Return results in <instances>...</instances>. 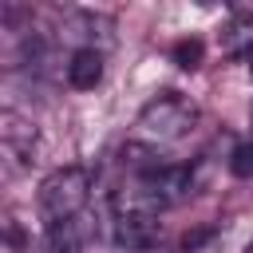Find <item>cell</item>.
Segmentation results:
<instances>
[{"label": "cell", "mask_w": 253, "mask_h": 253, "mask_svg": "<svg viewBox=\"0 0 253 253\" xmlns=\"http://www.w3.org/2000/svg\"><path fill=\"white\" fill-rule=\"evenodd\" d=\"M87 194H91V174L83 166H59V170H51L40 182V198H36L43 225L51 229V225H63V221L83 217Z\"/></svg>", "instance_id": "1"}, {"label": "cell", "mask_w": 253, "mask_h": 253, "mask_svg": "<svg viewBox=\"0 0 253 253\" xmlns=\"http://www.w3.org/2000/svg\"><path fill=\"white\" fill-rule=\"evenodd\" d=\"M194 123H198V107L178 91H166V95L150 99L138 115V126L154 138H182Z\"/></svg>", "instance_id": "2"}, {"label": "cell", "mask_w": 253, "mask_h": 253, "mask_svg": "<svg viewBox=\"0 0 253 253\" xmlns=\"http://www.w3.org/2000/svg\"><path fill=\"white\" fill-rule=\"evenodd\" d=\"M0 146L4 158H12L16 166H32L36 162V126L28 119H20L16 111L0 115Z\"/></svg>", "instance_id": "3"}, {"label": "cell", "mask_w": 253, "mask_h": 253, "mask_svg": "<svg viewBox=\"0 0 253 253\" xmlns=\"http://www.w3.org/2000/svg\"><path fill=\"white\" fill-rule=\"evenodd\" d=\"M67 83H71L75 91H95V87L103 83V51H99V47H79V51H71Z\"/></svg>", "instance_id": "4"}, {"label": "cell", "mask_w": 253, "mask_h": 253, "mask_svg": "<svg viewBox=\"0 0 253 253\" xmlns=\"http://www.w3.org/2000/svg\"><path fill=\"white\" fill-rule=\"evenodd\" d=\"M158 217H115V241L123 249H150L158 241Z\"/></svg>", "instance_id": "5"}, {"label": "cell", "mask_w": 253, "mask_h": 253, "mask_svg": "<svg viewBox=\"0 0 253 253\" xmlns=\"http://www.w3.org/2000/svg\"><path fill=\"white\" fill-rule=\"evenodd\" d=\"M87 241H91V221H87V213L75 217V221H63V225H51V229H47V253H79Z\"/></svg>", "instance_id": "6"}, {"label": "cell", "mask_w": 253, "mask_h": 253, "mask_svg": "<svg viewBox=\"0 0 253 253\" xmlns=\"http://www.w3.org/2000/svg\"><path fill=\"white\" fill-rule=\"evenodd\" d=\"M202 51H206V47H202V40H198V36L178 40V43H174V63H178V67H186V71H194V67L202 63Z\"/></svg>", "instance_id": "7"}, {"label": "cell", "mask_w": 253, "mask_h": 253, "mask_svg": "<svg viewBox=\"0 0 253 253\" xmlns=\"http://www.w3.org/2000/svg\"><path fill=\"white\" fill-rule=\"evenodd\" d=\"M229 170H233L237 178H253V138H245V142L233 146V154H229Z\"/></svg>", "instance_id": "8"}, {"label": "cell", "mask_w": 253, "mask_h": 253, "mask_svg": "<svg viewBox=\"0 0 253 253\" xmlns=\"http://www.w3.org/2000/svg\"><path fill=\"white\" fill-rule=\"evenodd\" d=\"M249 71H253V47H249Z\"/></svg>", "instance_id": "9"}, {"label": "cell", "mask_w": 253, "mask_h": 253, "mask_svg": "<svg viewBox=\"0 0 253 253\" xmlns=\"http://www.w3.org/2000/svg\"><path fill=\"white\" fill-rule=\"evenodd\" d=\"M249 253H253V249H249Z\"/></svg>", "instance_id": "10"}]
</instances>
